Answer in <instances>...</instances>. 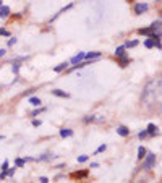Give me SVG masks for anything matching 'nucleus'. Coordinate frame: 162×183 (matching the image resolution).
<instances>
[{"instance_id": "obj_1", "label": "nucleus", "mask_w": 162, "mask_h": 183, "mask_svg": "<svg viewBox=\"0 0 162 183\" xmlns=\"http://www.w3.org/2000/svg\"><path fill=\"white\" fill-rule=\"evenodd\" d=\"M156 165V154L154 152H146V156H144V164H143V169L144 170H151V169H154Z\"/></svg>"}, {"instance_id": "obj_2", "label": "nucleus", "mask_w": 162, "mask_h": 183, "mask_svg": "<svg viewBox=\"0 0 162 183\" xmlns=\"http://www.w3.org/2000/svg\"><path fill=\"white\" fill-rule=\"evenodd\" d=\"M149 5L144 3V2H139V3H135V8H133V12H135V15H143L148 12Z\"/></svg>"}, {"instance_id": "obj_3", "label": "nucleus", "mask_w": 162, "mask_h": 183, "mask_svg": "<svg viewBox=\"0 0 162 183\" xmlns=\"http://www.w3.org/2000/svg\"><path fill=\"white\" fill-rule=\"evenodd\" d=\"M102 57V52H97V50H94V52H84V60H97Z\"/></svg>"}, {"instance_id": "obj_4", "label": "nucleus", "mask_w": 162, "mask_h": 183, "mask_svg": "<svg viewBox=\"0 0 162 183\" xmlns=\"http://www.w3.org/2000/svg\"><path fill=\"white\" fill-rule=\"evenodd\" d=\"M146 133H148V136H156V134H159V128H157V125L149 123V125H148Z\"/></svg>"}, {"instance_id": "obj_5", "label": "nucleus", "mask_w": 162, "mask_h": 183, "mask_svg": "<svg viewBox=\"0 0 162 183\" xmlns=\"http://www.w3.org/2000/svg\"><path fill=\"white\" fill-rule=\"evenodd\" d=\"M88 175H89V170H81V172H73L70 177H71V178H75V180H76V178L81 180V178H86Z\"/></svg>"}, {"instance_id": "obj_6", "label": "nucleus", "mask_w": 162, "mask_h": 183, "mask_svg": "<svg viewBox=\"0 0 162 183\" xmlns=\"http://www.w3.org/2000/svg\"><path fill=\"white\" fill-rule=\"evenodd\" d=\"M83 60H84V52H80V54H76L75 57H71L68 63H71V65H76V63H80V62H83Z\"/></svg>"}, {"instance_id": "obj_7", "label": "nucleus", "mask_w": 162, "mask_h": 183, "mask_svg": "<svg viewBox=\"0 0 162 183\" xmlns=\"http://www.w3.org/2000/svg\"><path fill=\"white\" fill-rule=\"evenodd\" d=\"M8 15H10V7H0V18L5 20L8 18Z\"/></svg>"}, {"instance_id": "obj_8", "label": "nucleus", "mask_w": 162, "mask_h": 183, "mask_svg": "<svg viewBox=\"0 0 162 183\" xmlns=\"http://www.w3.org/2000/svg\"><path fill=\"white\" fill-rule=\"evenodd\" d=\"M138 33H139V34H143V36H151L152 33H156V31H154V29H152V28L149 26V28H139Z\"/></svg>"}, {"instance_id": "obj_9", "label": "nucleus", "mask_w": 162, "mask_h": 183, "mask_svg": "<svg viewBox=\"0 0 162 183\" xmlns=\"http://www.w3.org/2000/svg\"><path fill=\"white\" fill-rule=\"evenodd\" d=\"M117 133L120 134V136H123V138L130 136V130H128L127 127H118V128H117Z\"/></svg>"}, {"instance_id": "obj_10", "label": "nucleus", "mask_w": 162, "mask_h": 183, "mask_svg": "<svg viewBox=\"0 0 162 183\" xmlns=\"http://www.w3.org/2000/svg\"><path fill=\"white\" fill-rule=\"evenodd\" d=\"M68 65H70L68 62H62L60 65H57V66H55V68H54V71H55V73H60V71H63V70H66V68H68Z\"/></svg>"}, {"instance_id": "obj_11", "label": "nucleus", "mask_w": 162, "mask_h": 183, "mask_svg": "<svg viewBox=\"0 0 162 183\" xmlns=\"http://www.w3.org/2000/svg\"><path fill=\"white\" fill-rule=\"evenodd\" d=\"M52 94L54 96H59V97H70V94L68 92H65V91H62V89H52Z\"/></svg>"}, {"instance_id": "obj_12", "label": "nucleus", "mask_w": 162, "mask_h": 183, "mask_svg": "<svg viewBox=\"0 0 162 183\" xmlns=\"http://www.w3.org/2000/svg\"><path fill=\"white\" fill-rule=\"evenodd\" d=\"M60 136L62 138H70V136H73V130H70V128H62L60 130Z\"/></svg>"}, {"instance_id": "obj_13", "label": "nucleus", "mask_w": 162, "mask_h": 183, "mask_svg": "<svg viewBox=\"0 0 162 183\" xmlns=\"http://www.w3.org/2000/svg\"><path fill=\"white\" fill-rule=\"evenodd\" d=\"M123 55H127V52H125V47H123V45H118L117 49H115V57L118 59V57H123Z\"/></svg>"}, {"instance_id": "obj_14", "label": "nucleus", "mask_w": 162, "mask_h": 183, "mask_svg": "<svg viewBox=\"0 0 162 183\" xmlns=\"http://www.w3.org/2000/svg\"><path fill=\"white\" fill-rule=\"evenodd\" d=\"M138 44H139L138 39H135V41H127L125 44H123V47H125V49H131V47H136Z\"/></svg>"}, {"instance_id": "obj_15", "label": "nucleus", "mask_w": 162, "mask_h": 183, "mask_svg": "<svg viewBox=\"0 0 162 183\" xmlns=\"http://www.w3.org/2000/svg\"><path fill=\"white\" fill-rule=\"evenodd\" d=\"M146 152H148V151H146L144 146H139V148H138V159L143 160V159H144V156H146Z\"/></svg>"}, {"instance_id": "obj_16", "label": "nucleus", "mask_w": 162, "mask_h": 183, "mask_svg": "<svg viewBox=\"0 0 162 183\" xmlns=\"http://www.w3.org/2000/svg\"><path fill=\"white\" fill-rule=\"evenodd\" d=\"M29 104H31V105H34V107H39V105H41L42 102H41V99H39V97L33 96V97H29Z\"/></svg>"}, {"instance_id": "obj_17", "label": "nucleus", "mask_w": 162, "mask_h": 183, "mask_svg": "<svg viewBox=\"0 0 162 183\" xmlns=\"http://www.w3.org/2000/svg\"><path fill=\"white\" fill-rule=\"evenodd\" d=\"M118 62H120V66H127L130 59H128V55H123V57H118Z\"/></svg>"}, {"instance_id": "obj_18", "label": "nucleus", "mask_w": 162, "mask_h": 183, "mask_svg": "<svg viewBox=\"0 0 162 183\" xmlns=\"http://www.w3.org/2000/svg\"><path fill=\"white\" fill-rule=\"evenodd\" d=\"M54 156H50V154H44V156H41V157H36V159H33V160H36V162H42V160H49V159H52Z\"/></svg>"}, {"instance_id": "obj_19", "label": "nucleus", "mask_w": 162, "mask_h": 183, "mask_svg": "<svg viewBox=\"0 0 162 183\" xmlns=\"http://www.w3.org/2000/svg\"><path fill=\"white\" fill-rule=\"evenodd\" d=\"M24 164H26V160L24 159H21V157H18V159H15V167H24Z\"/></svg>"}, {"instance_id": "obj_20", "label": "nucleus", "mask_w": 162, "mask_h": 183, "mask_svg": "<svg viewBox=\"0 0 162 183\" xmlns=\"http://www.w3.org/2000/svg\"><path fill=\"white\" fill-rule=\"evenodd\" d=\"M106 149H107V146H106V144H101V146H99L96 151H94V156H96V154H101V152H104Z\"/></svg>"}, {"instance_id": "obj_21", "label": "nucleus", "mask_w": 162, "mask_h": 183, "mask_svg": "<svg viewBox=\"0 0 162 183\" xmlns=\"http://www.w3.org/2000/svg\"><path fill=\"white\" fill-rule=\"evenodd\" d=\"M20 66H21V65L18 63V62H15V63L12 65V70H13V73H15V75H18V71H20Z\"/></svg>"}, {"instance_id": "obj_22", "label": "nucleus", "mask_w": 162, "mask_h": 183, "mask_svg": "<svg viewBox=\"0 0 162 183\" xmlns=\"http://www.w3.org/2000/svg\"><path fill=\"white\" fill-rule=\"evenodd\" d=\"M5 175H7V177H13V175H15V167H12V169L8 167L7 172H5Z\"/></svg>"}, {"instance_id": "obj_23", "label": "nucleus", "mask_w": 162, "mask_h": 183, "mask_svg": "<svg viewBox=\"0 0 162 183\" xmlns=\"http://www.w3.org/2000/svg\"><path fill=\"white\" fill-rule=\"evenodd\" d=\"M144 45L148 47V49H152V47H154V41H152V39H146L144 41Z\"/></svg>"}, {"instance_id": "obj_24", "label": "nucleus", "mask_w": 162, "mask_h": 183, "mask_svg": "<svg viewBox=\"0 0 162 183\" xmlns=\"http://www.w3.org/2000/svg\"><path fill=\"white\" fill-rule=\"evenodd\" d=\"M0 36H5V37H10L12 34H10V31H8V29H3V28H0Z\"/></svg>"}, {"instance_id": "obj_25", "label": "nucleus", "mask_w": 162, "mask_h": 183, "mask_svg": "<svg viewBox=\"0 0 162 183\" xmlns=\"http://www.w3.org/2000/svg\"><path fill=\"white\" fill-rule=\"evenodd\" d=\"M138 138H139V139H144V138H148V133H146V130L139 131V133H138Z\"/></svg>"}, {"instance_id": "obj_26", "label": "nucleus", "mask_w": 162, "mask_h": 183, "mask_svg": "<svg viewBox=\"0 0 162 183\" xmlns=\"http://www.w3.org/2000/svg\"><path fill=\"white\" fill-rule=\"evenodd\" d=\"M88 159H89V156H86V154H83V156H80V157H78V162H80V164H83V162H86Z\"/></svg>"}, {"instance_id": "obj_27", "label": "nucleus", "mask_w": 162, "mask_h": 183, "mask_svg": "<svg viewBox=\"0 0 162 183\" xmlns=\"http://www.w3.org/2000/svg\"><path fill=\"white\" fill-rule=\"evenodd\" d=\"M96 120V117H94V115H88L86 118H84V123H91V122H94Z\"/></svg>"}, {"instance_id": "obj_28", "label": "nucleus", "mask_w": 162, "mask_h": 183, "mask_svg": "<svg viewBox=\"0 0 162 183\" xmlns=\"http://www.w3.org/2000/svg\"><path fill=\"white\" fill-rule=\"evenodd\" d=\"M8 167H10V164H8V160H3V164H2V169H0V170H2V172H7V169Z\"/></svg>"}, {"instance_id": "obj_29", "label": "nucleus", "mask_w": 162, "mask_h": 183, "mask_svg": "<svg viewBox=\"0 0 162 183\" xmlns=\"http://www.w3.org/2000/svg\"><path fill=\"white\" fill-rule=\"evenodd\" d=\"M41 125H42V122H41V120H36V118L33 120V127H41Z\"/></svg>"}, {"instance_id": "obj_30", "label": "nucleus", "mask_w": 162, "mask_h": 183, "mask_svg": "<svg viewBox=\"0 0 162 183\" xmlns=\"http://www.w3.org/2000/svg\"><path fill=\"white\" fill-rule=\"evenodd\" d=\"M15 44H16V39H15V37H12V39L8 41V47H13Z\"/></svg>"}, {"instance_id": "obj_31", "label": "nucleus", "mask_w": 162, "mask_h": 183, "mask_svg": "<svg viewBox=\"0 0 162 183\" xmlns=\"http://www.w3.org/2000/svg\"><path fill=\"white\" fill-rule=\"evenodd\" d=\"M39 181H41V183H49V178H47V177H41Z\"/></svg>"}, {"instance_id": "obj_32", "label": "nucleus", "mask_w": 162, "mask_h": 183, "mask_svg": "<svg viewBox=\"0 0 162 183\" xmlns=\"http://www.w3.org/2000/svg\"><path fill=\"white\" fill-rule=\"evenodd\" d=\"M97 167H99L97 162H91V169H97Z\"/></svg>"}, {"instance_id": "obj_33", "label": "nucleus", "mask_w": 162, "mask_h": 183, "mask_svg": "<svg viewBox=\"0 0 162 183\" xmlns=\"http://www.w3.org/2000/svg\"><path fill=\"white\" fill-rule=\"evenodd\" d=\"M42 110H44V109H39V110H34V112H33V113H31V115H39V113H41V112H42Z\"/></svg>"}, {"instance_id": "obj_34", "label": "nucleus", "mask_w": 162, "mask_h": 183, "mask_svg": "<svg viewBox=\"0 0 162 183\" xmlns=\"http://www.w3.org/2000/svg\"><path fill=\"white\" fill-rule=\"evenodd\" d=\"M5 54H7V50H5V49H0V57H3Z\"/></svg>"}, {"instance_id": "obj_35", "label": "nucleus", "mask_w": 162, "mask_h": 183, "mask_svg": "<svg viewBox=\"0 0 162 183\" xmlns=\"http://www.w3.org/2000/svg\"><path fill=\"white\" fill-rule=\"evenodd\" d=\"M2 2H3V0H0V7H2Z\"/></svg>"}, {"instance_id": "obj_36", "label": "nucleus", "mask_w": 162, "mask_h": 183, "mask_svg": "<svg viewBox=\"0 0 162 183\" xmlns=\"http://www.w3.org/2000/svg\"><path fill=\"white\" fill-rule=\"evenodd\" d=\"M156 2H160V0H156Z\"/></svg>"}]
</instances>
